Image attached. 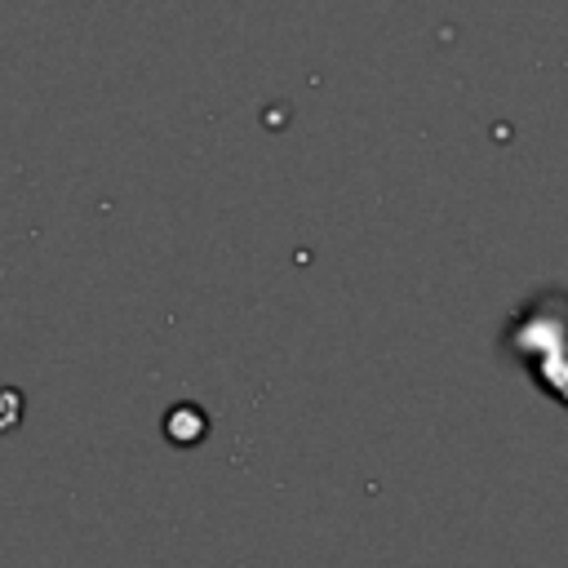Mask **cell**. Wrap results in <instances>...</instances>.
Wrapping results in <instances>:
<instances>
[{"label":"cell","mask_w":568,"mask_h":568,"mask_svg":"<svg viewBox=\"0 0 568 568\" xmlns=\"http://www.w3.org/2000/svg\"><path fill=\"white\" fill-rule=\"evenodd\" d=\"M501 351L532 377V386L568 408V288H537L501 328Z\"/></svg>","instance_id":"cell-1"}]
</instances>
